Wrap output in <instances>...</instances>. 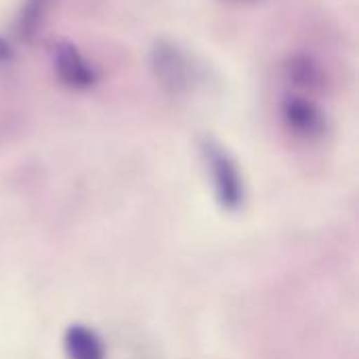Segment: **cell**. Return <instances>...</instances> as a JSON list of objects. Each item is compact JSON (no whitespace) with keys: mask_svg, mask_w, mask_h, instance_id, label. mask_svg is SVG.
Masks as SVG:
<instances>
[{"mask_svg":"<svg viewBox=\"0 0 359 359\" xmlns=\"http://www.w3.org/2000/svg\"><path fill=\"white\" fill-rule=\"evenodd\" d=\"M286 124L301 137H320L324 133L326 120L320 107L305 97H288L282 105Z\"/></svg>","mask_w":359,"mask_h":359,"instance_id":"cell-4","label":"cell"},{"mask_svg":"<svg viewBox=\"0 0 359 359\" xmlns=\"http://www.w3.org/2000/svg\"><path fill=\"white\" fill-rule=\"evenodd\" d=\"M149 65L154 78L166 93L181 95L191 86V63L175 42H156L149 55Z\"/></svg>","mask_w":359,"mask_h":359,"instance_id":"cell-2","label":"cell"},{"mask_svg":"<svg viewBox=\"0 0 359 359\" xmlns=\"http://www.w3.org/2000/svg\"><path fill=\"white\" fill-rule=\"evenodd\" d=\"M13 59V48L11 44L0 36V63H8Z\"/></svg>","mask_w":359,"mask_h":359,"instance_id":"cell-8","label":"cell"},{"mask_svg":"<svg viewBox=\"0 0 359 359\" xmlns=\"http://www.w3.org/2000/svg\"><path fill=\"white\" fill-rule=\"evenodd\" d=\"M286 74L288 80L299 88H318L322 84V72L307 55H294L286 65Z\"/></svg>","mask_w":359,"mask_h":359,"instance_id":"cell-6","label":"cell"},{"mask_svg":"<svg viewBox=\"0 0 359 359\" xmlns=\"http://www.w3.org/2000/svg\"><path fill=\"white\" fill-rule=\"evenodd\" d=\"M55 69L61 82L76 90L90 88L97 82L95 67L80 55L76 44L67 40H61L55 44Z\"/></svg>","mask_w":359,"mask_h":359,"instance_id":"cell-3","label":"cell"},{"mask_svg":"<svg viewBox=\"0 0 359 359\" xmlns=\"http://www.w3.org/2000/svg\"><path fill=\"white\" fill-rule=\"evenodd\" d=\"M63 349L67 359H105V347L95 330L74 324L63 334Z\"/></svg>","mask_w":359,"mask_h":359,"instance_id":"cell-5","label":"cell"},{"mask_svg":"<svg viewBox=\"0 0 359 359\" xmlns=\"http://www.w3.org/2000/svg\"><path fill=\"white\" fill-rule=\"evenodd\" d=\"M46 4H48V0H25L19 21H17V29L23 38H29L36 32L44 11H46Z\"/></svg>","mask_w":359,"mask_h":359,"instance_id":"cell-7","label":"cell"},{"mask_svg":"<svg viewBox=\"0 0 359 359\" xmlns=\"http://www.w3.org/2000/svg\"><path fill=\"white\" fill-rule=\"evenodd\" d=\"M202 156L210 170L212 187L221 208L236 212L244 204V181L233 158L212 139L202 141Z\"/></svg>","mask_w":359,"mask_h":359,"instance_id":"cell-1","label":"cell"}]
</instances>
